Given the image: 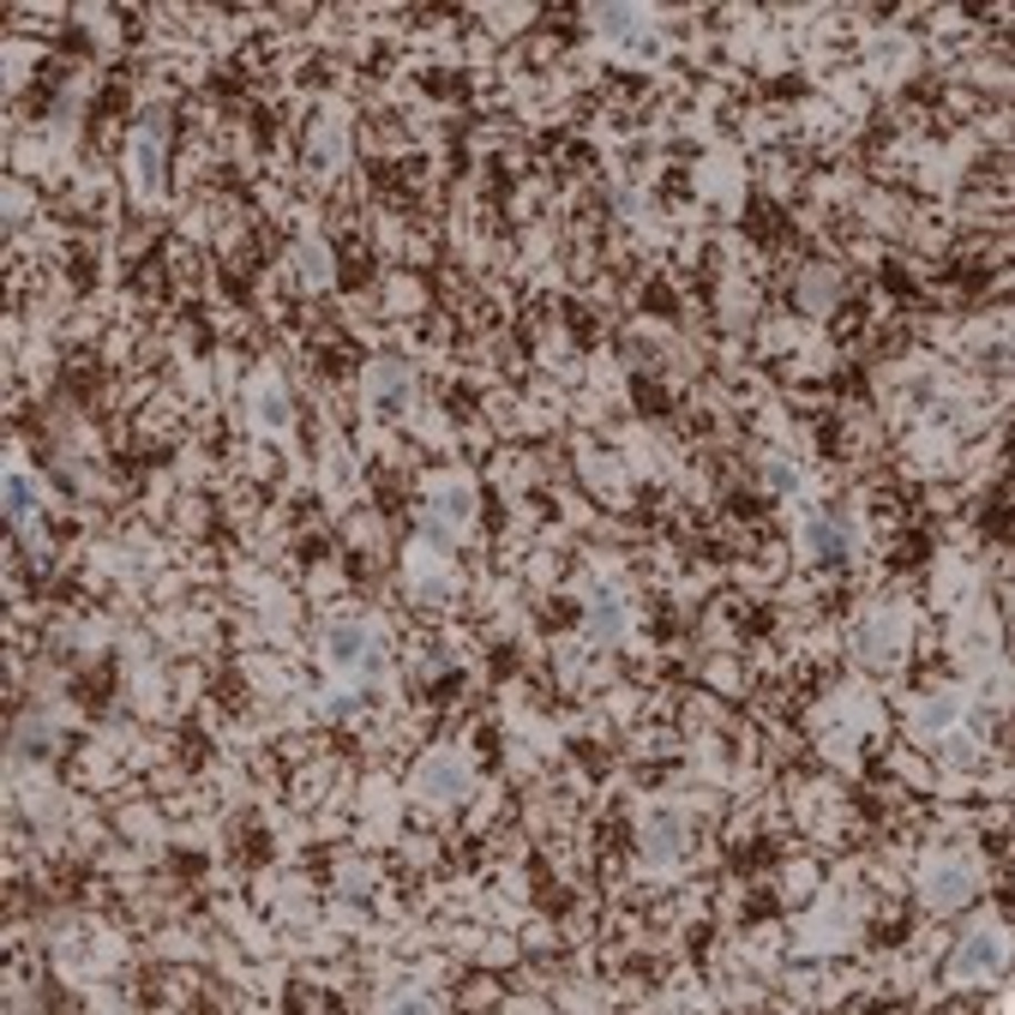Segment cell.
Returning a JSON list of instances; mask_svg holds the SVG:
<instances>
[{"label":"cell","mask_w":1015,"mask_h":1015,"mask_svg":"<svg viewBox=\"0 0 1015 1015\" xmlns=\"http://www.w3.org/2000/svg\"><path fill=\"white\" fill-rule=\"evenodd\" d=\"M325 643H331V655L343 661V667H366V673H379V661H385L379 637H373L366 625H355V620H336V625L325 631Z\"/></svg>","instance_id":"cell-4"},{"label":"cell","mask_w":1015,"mask_h":1015,"mask_svg":"<svg viewBox=\"0 0 1015 1015\" xmlns=\"http://www.w3.org/2000/svg\"><path fill=\"white\" fill-rule=\"evenodd\" d=\"M955 721H962V703H955V697H932V703L919 710V727H925V733H949Z\"/></svg>","instance_id":"cell-15"},{"label":"cell","mask_w":1015,"mask_h":1015,"mask_svg":"<svg viewBox=\"0 0 1015 1015\" xmlns=\"http://www.w3.org/2000/svg\"><path fill=\"white\" fill-rule=\"evenodd\" d=\"M259 421L264 426H289V385H283V379H271V385L259 391Z\"/></svg>","instance_id":"cell-14"},{"label":"cell","mask_w":1015,"mask_h":1015,"mask_svg":"<svg viewBox=\"0 0 1015 1015\" xmlns=\"http://www.w3.org/2000/svg\"><path fill=\"white\" fill-rule=\"evenodd\" d=\"M49 745H54V727L42 715H31V721H19V727H12V757H49Z\"/></svg>","instance_id":"cell-12"},{"label":"cell","mask_w":1015,"mask_h":1015,"mask_svg":"<svg viewBox=\"0 0 1015 1015\" xmlns=\"http://www.w3.org/2000/svg\"><path fill=\"white\" fill-rule=\"evenodd\" d=\"M366 391H373L379 403H396V396H409V366H403V361H379L373 379H366Z\"/></svg>","instance_id":"cell-13"},{"label":"cell","mask_w":1015,"mask_h":1015,"mask_svg":"<svg viewBox=\"0 0 1015 1015\" xmlns=\"http://www.w3.org/2000/svg\"><path fill=\"white\" fill-rule=\"evenodd\" d=\"M306 163H313L319 174L343 163V132H336L331 121H313V132H306Z\"/></svg>","instance_id":"cell-11"},{"label":"cell","mask_w":1015,"mask_h":1015,"mask_svg":"<svg viewBox=\"0 0 1015 1015\" xmlns=\"http://www.w3.org/2000/svg\"><path fill=\"white\" fill-rule=\"evenodd\" d=\"M7 517H12V523H24V517H31V481H24L19 469L7 475Z\"/></svg>","instance_id":"cell-17"},{"label":"cell","mask_w":1015,"mask_h":1015,"mask_svg":"<svg viewBox=\"0 0 1015 1015\" xmlns=\"http://www.w3.org/2000/svg\"><path fill=\"white\" fill-rule=\"evenodd\" d=\"M763 481H770L775 493H800V469H793L787 458H770V463H763Z\"/></svg>","instance_id":"cell-19"},{"label":"cell","mask_w":1015,"mask_h":1015,"mask_svg":"<svg viewBox=\"0 0 1015 1015\" xmlns=\"http://www.w3.org/2000/svg\"><path fill=\"white\" fill-rule=\"evenodd\" d=\"M415 782H421V793H426L433 805H451V800H463V793H469V782H475V775H469V763H463L458 752H433V757L421 763Z\"/></svg>","instance_id":"cell-1"},{"label":"cell","mask_w":1015,"mask_h":1015,"mask_svg":"<svg viewBox=\"0 0 1015 1015\" xmlns=\"http://www.w3.org/2000/svg\"><path fill=\"white\" fill-rule=\"evenodd\" d=\"M680 847H685V817L661 812V817L650 823V830H643V860L673 865V860H680Z\"/></svg>","instance_id":"cell-8"},{"label":"cell","mask_w":1015,"mask_h":1015,"mask_svg":"<svg viewBox=\"0 0 1015 1015\" xmlns=\"http://www.w3.org/2000/svg\"><path fill=\"white\" fill-rule=\"evenodd\" d=\"M295 264H301L306 283H325V277H331V253H325V247H313V241H306L301 253H295Z\"/></svg>","instance_id":"cell-18"},{"label":"cell","mask_w":1015,"mask_h":1015,"mask_svg":"<svg viewBox=\"0 0 1015 1015\" xmlns=\"http://www.w3.org/2000/svg\"><path fill=\"white\" fill-rule=\"evenodd\" d=\"M595 24H607V31H625V24H637V12H631V7H601Z\"/></svg>","instance_id":"cell-20"},{"label":"cell","mask_w":1015,"mask_h":1015,"mask_svg":"<svg viewBox=\"0 0 1015 1015\" xmlns=\"http://www.w3.org/2000/svg\"><path fill=\"white\" fill-rule=\"evenodd\" d=\"M132 163H139V187H144V193H157V181H163V114L144 121L139 144H132Z\"/></svg>","instance_id":"cell-7"},{"label":"cell","mask_w":1015,"mask_h":1015,"mask_svg":"<svg viewBox=\"0 0 1015 1015\" xmlns=\"http://www.w3.org/2000/svg\"><path fill=\"white\" fill-rule=\"evenodd\" d=\"M805 547H812L823 565H847V559H853V535H847L842 517L817 511V517H805Z\"/></svg>","instance_id":"cell-6"},{"label":"cell","mask_w":1015,"mask_h":1015,"mask_svg":"<svg viewBox=\"0 0 1015 1015\" xmlns=\"http://www.w3.org/2000/svg\"><path fill=\"white\" fill-rule=\"evenodd\" d=\"M902 637H907L902 613H895V607H877L872 620L860 625V655L872 661V667H890V661L902 655Z\"/></svg>","instance_id":"cell-2"},{"label":"cell","mask_w":1015,"mask_h":1015,"mask_svg":"<svg viewBox=\"0 0 1015 1015\" xmlns=\"http://www.w3.org/2000/svg\"><path fill=\"white\" fill-rule=\"evenodd\" d=\"M590 637L595 643H620L625 637V601L620 595H595L590 601Z\"/></svg>","instance_id":"cell-10"},{"label":"cell","mask_w":1015,"mask_h":1015,"mask_svg":"<svg viewBox=\"0 0 1015 1015\" xmlns=\"http://www.w3.org/2000/svg\"><path fill=\"white\" fill-rule=\"evenodd\" d=\"M992 967H1004V932L979 925V932H967L962 949H955V974L974 979V974H992Z\"/></svg>","instance_id":"cell-5"},{"label":"cell","mask_w":1015,"mask_h":1015,"mask_svg":"<svg viewBox=\"0 0 1015 1015\" xmlns=\"http://www.w3.org/2000/svg\"><path fill=\"white\" fill-rule=\"evenodd\" d=\"M835 301H842V277L835 271H805L800 283H793V306H800V313H830Z\"/></svg>","instance_id":"cell-9"},{"label":"cell","mask_w":1015,"mask_h":1015,"mask_svg":"<svg viewBox=\"0 0 1015 1015\" xmlns=\"http://www.w3.org/2000/svg\"><path fill=\"white\" fill-rule=\"evenodd\" d=\"M469 517V488H451L445 499H439V523H433V535H451Z\"/></svg>","instance_id":"cell-16"},{"label":"cell","mask_w":1015,"mask_h":1015,"mask_svg":"<svg viewBox=\"0 0 1015 1015\" xmlns=\"http://www.w3.org/2000/svg\"><path fill=\"white\" fill-rule=\"evenodd\" d=\"M979 895V872L974 865H937L932 877H925V902L937 907V914H955V907H967Z\"/></svg>","instance_id":"cell-3"}]
</instances>
